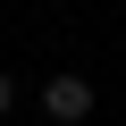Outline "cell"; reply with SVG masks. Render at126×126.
Instances as JSON below:
<instances>
[{"label": "cell", "mask_w": 126, "mask_h": 126, "mask_svg": "<svg viewBox=\"0 0 126 126\" xmlns=\"http://www.w3.org/2000/svg\"><path fill=\"white\" fill-rule=\"evenodd\" d=\"M9 101H17V84H9V76H0V118H9Z\"/></svg>", "instance_id": "7a4b0ae2"}, {"label": "cell", "mask_w": 126, "mask_h": 126, "mask_svg": "<svg viewBox=\"0 0 126 126\" xmlns=\"http://www.w3.org/2000/svg\"><path fill=\"white\" fill-rule=\"evenodd\" d=\"M42 109H50L59 126H84V118H93V84H84V76H50V84H42Z\"/></svg>", "instance_id": "6da1fadb"}]
</instances>
